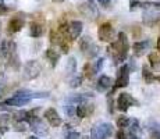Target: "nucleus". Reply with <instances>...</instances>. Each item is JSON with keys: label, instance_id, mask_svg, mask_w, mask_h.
Segmentation results:
<instances>
[{"label": "nucleus", "instance_id": "1", "mask_svg": "<svg viewBox=\"0 0 160 139\" xmlns=\"http://www.w3.org/2000/svg\"><path fill=\"white\" fill-rule=\"evenodd\" d=\"M128 50H130V42L125 32H118L117 38L107 46V54L113 58L114 64H121L127 60Z\"/></svg>", "mask_w": 160, "mask_h": 139}, {"label": "nucleus", "instance_id": "2", "mask_svg": "<svg viewBox=\"0 0 160 139\" xmlns=\"http://www.w3.org/2000/svg\"><path fill=\"white\" fill-rule=\"evenodd\" d=\"M114 135V127L110 122L95 125L91 131V139H110Z\"/></svg>", "mask_w": 160, "mask_h": 139}, {"label": "nucleus", "instance_id": "3", "mask_svg": "<svg viewBox=\"0 0 160 139\" xmlns=\"http://www.w3.org/2000/svg\"><path fill=\"white\" fill-rule=\"evenodd\" d=\"M138 107L139 106V102L132 95L127 93V92H122V93L118 95V97H117L116 100V107L120 111H122V113H125L130 107Z\"/></svg>", "mask_w": 160, "mask_h": 139}, {"label": "nucleus", "instance_id": "4", "mask_svg": "<svg viewBox=\"0 0 160 139\" xmlns=\"http://www.w3.org/2000/svg\"><path fill=\"white\" fill-rule=\"evenodd\" d=\"M130 72H131V70H130V67H128V64H122V66H120L118 71H117L116 82L112 88L113 91L128 86V83H130Z\"/></svg>", "mask_w": 160, "mask_h": 139}, {"label": "nucleus", "instance_id": "5", "mask_svg": "<svg viewBox=\"0 0 160 139\" xmlns=\"http://www.w3.org/2000/svg\"><path fill=\"white\" fill-rule=\"evenodd\" d=\"M42 66L39 64V61L36 60H29L25 63L24 66V78L31 81V79H35L41 75Z\"/></svg>", "mask_w": 160, "mask_h": 139}, {"label": "nucleus", "instance_id": "6", "mask_svg": "<svg viewBox=\"0 0 160 139\" xmlns=\"http://www.w3.org/2000/svg\"><path fill=\"white\" fill-rule=\"evenodd\" d=\"M98 38L99 41L102 42H106V43H112L113 41L116 39V31L113 25L110 22H104L99 27L98 29Z\"/></svg>", "mask_w": 160, "mask_h": 139}, {"label": "nucleus", "instance_id": "7", "mask_svg": "<svg viewBox=\"0 0 160 139\" xmlns=\"http://www.w3.org/2000/svg\"><path fill=\"white\" fill-rule=\"evenodd\" d=\"M29 124V128L33 131V134H35V137H39V138H43L46 135L49 134V128L48 125L45 124V121H42L39 117H35V118H32L31 121L28 122Z\"/></svg>", "mask_w": 160, "mask_h": 139}, {"label": "nucleus", "instance_id": "8", "mask_svg": "<svg viewBox=\"0 0 160 139\" xmlns=\"http://www.w3.org/2000/svg\"><path fill=\"white\" fill-rule=\"evenodd\" d=\"M15 53H17V45H15L14 41L4 39V41L0 43V57L4 58L6 61Z\"/></svg>", "mask_w": 160, "mask_h": 139}, {"label": "nucleus", "instance_id": "9", "mask_svg": "<svg viewBox=\"0 0 160 139\" xmlns=\"http://www.w3.org/2000/svg\"><path fill=\"white\" fill-rule=\"evenodd\" d=\"M49 95H50L49 92H33V91H29V89H20V91H17L14 93V96L32 100V99H48Z\"/></svg>", "mask_w": 160, "mask_h": 139}, {"label": "nucleus", "instance_id": "10", "mask_svg": "<svg viewBox=\"0 0 160 139\" xmlns=\"http://www.w3.org/2000/svg\"><path fill=\"white\" fill-rule=\"evenodd\" d=\"M67 27H68V41L72 42V41H77L81 36L84 24L78 20H72L70 22H67Z\"/></svg>", "mask_w": 160, "mask_h": 139}, {"label": "nucleus", "instance_id": "11", "mask_svg": "<svg viewBox=\"0 0 160 139\" xmlns=\"http://www.w3.org/2000/svg\"><path fill=\"white\" fill-rule=\"evenodd\" d=\"M24 25H25V17L22 14H17L10 18L8 25H7V31H8V33H17L22 29Z\"/></svg>", "mask_w": 160, "mask_h": 139}, {"label": "nucleus", "instance_id": "12", "mask_svg": "<svg viewBox=\"0 0 160 139\" xmlns=\"http://www.w3.org/2000/svg\"><path fill=\"white\" fill-rule=\"evenodd\" d=\"M43 32H45L43 18H41V20L35 18V20L29 24V35L32 36V38H41V36L43 35Z\"/></svg>", "mask_w": 160, "mask_h": 139}, {"label": "nucleus", "instance_id": "13", "mask_svg": "<svg viewBox=\"0 0 160 139\" xmlns=\"http://www.w3.org/2000/svg\"><path fill=\"white\" fill-rule=\"evenodd\" d=\"M43 117H45L46 121H48L52 127H54V128H57V127H60L61 124H63V120H61V117L58 116V113L56 111V109H53V107L45 110Z\"/></svg>", "mask_w": 160, "mask_h": 139}, {"label": "nucleus", "instance_id": "14", "mask_svg": "<svg viewBox=\"0 0 160 139\" xmlns=\"http://www.w3.org/2000/svg\"><path fill=\"white\" fill-rule=\"evenodd\" d=\"M93 110H95V104L84 102V103H79L75 106V116L81 120L87 118V117H89L92 113H93Z\"/></svg>", "mask_w": 160, "mask_h": 139}, {"label": "nucleus", "instance_id": "15", "mask_svg": "<svg viewBox=\"0 0 160 139\" xmlns=\"http://www.w3.org/2000/svg\"><path fill=\"white\" fill-rule=\"evenodd\" d=\"M113 85H114L113 78L109 75H100L96 82V88H98V91H100V92H107L109 89L113 88Z\"/></svg>", "mask_w": 160, "mask_h": 139}, {"label": "nucleus", "instance_id": "16", "mask_svg": "<svg viewBox=\"0 0 160 139\" xmlns=\"http://www.w3.org/2000/svg\"><path fill=\"white\" fill-rule=\"evenodd\" d=\"M150 47V41L149 39H143V41H137L132 45V50H134V54L135 56H142L145 54L146 50H149Z\"/></svg>", "mask_w": 160, "mask_h": 139}, {"label": "nucleus", "instance_id": "17", "mask_svg": "<svg viewBox=\"0 0 160 139\" xmlns=\"http://www.w3.org/2000/svg\"><path fill=\"white\" fill-rule=\"evenodd\" d=\"M143 24H146L148 27H153V25H159L160 24V13H152L148 11L143 14Z\"/></svg>", "mask_w": 160, "mask_h": 139}, {"label": "nucleus", "instance_id": "18", "mask_svg": "<svg viewBox=\"0 0 160 139\" xmlns=\"http://www.w3.org/2000/svg\"><path fill=\"white\" fill-rule=\"evenodd\" d=\"M92 96H93V95H91V93H74V95H70V96L66 99V102L72 103V104H79V103L87 102L88 99H91Z\"/></svg>", "mask_w": 160, "mask_h": 139}, {"label": "nucleus", "instance_id": "19", "mask_svg": "<svg viewBox=\"0 0 160 139\" xmlns=\"http://www.w3.org/2000/svg\"><path fill=\"white\" fill-rule=\"evenodd\" d=\"M45 56H46V58H48V61L50 63L52 68H54V67L57 66L58 60H60V52H57V50H54L53 47H50L46 50Z\"/></svg>", "mask_w": 160, "mask_h": 139}, {"label": "nucleus", "instance_id": "20", "mask_svg": "<svg viewBox=\"0 0 160 139\" xmlns=\"http://www.w3.org/2000/svg\"><path fill=\"white\" fill-rule=\"evenodd\" d=\"M31 100L28 99H21V97H10V99H6L3 103L6 104V106H14V107H21V106H25V104H28Z\"/></svg>", "mask_w": 160, "mask_h": 139}, {"label": "nucleus", "instance_id": "21", "mask_svg": "<svg viewBox=\"0 0 160 139\" xmlns=\"http://www.w3.org/2000/svg\"><path fill=\"white\" fill-rule=\"evenodd\" d=\"M75 71H77V58L71 56V57H68V60H67L66 72L68 77H74L75 75Z\"/></svg>", "mask_w": 160, "mask_h": 139}, {"label": "nucleus", "instance_id": "22", "mask_svg": "<svg viewBox=\"0 0 160 139\" xmlns=\"http://www.w3.org/2000/svg\"><path fill=\"white\" fill-rule=\"evenodd\" d=\"M142 77H143V81L148 85H150L153 81H155V75H153L152 70L149 68V66H143L142 67Z\"/></svg>", "mask_w": 160, "mask_h": 139}, {"label": "nucleus", "instance_id": "23", "mask_svg": "<svg viewBox=\"0 0 160 139\" xmlns=\"http://www.w3.org/2000/svg\"><path fill=\"white\" fill-rule=\"evenodd\" d=\"M92 43H93V41H92V38H91V36H88V35L87 36H82V38L79 39L78 45H79V49H81L82 53H85V52H87L88 49L91 47Z\"/></svg>", "mask_w": 160, "mask_h": 139}, {"label": "nucleus", "instance_id": "24", "mask_svg": "<svg viewBox=\"0 0 160 139\" xmlns=\"http://www.w3.org/2000/svg\"><path fill=\"white\" fill-rule=\"evenodd\" d=\"M130 117L127 116H118L116 120V124L118 127V129H127L128 125H130Z\"/></svg>", "mask_w": 160, "mask_h": 139}, {"label": "nucleus", "instance_id": "25", "mask_svg": "<svg viewBox=\"0 0 160 139\" xmlns=\"http://www.w3.org/2000/svg\"><path fill=\"white\" fill-rule=\"evenodd\" d=\"M149 63L152 66V70H159L160 68V56L155 52L149 54Z\"/></svg>", "mask_w": 160, "mask_h": 139}, {"label": "nucleus", "instance_id": "26", "mask_svg": "<svg viewBox=\"0 0 160 139\" xmlns=\"http://www.w3.org/2000/svg\"><path fill=\"white\" fill-rule=\"evenodd\" d=\"M8 121H10V117L7 114H2L0 116V135L8 131Z\"/></svg>", "mask_w": 160, "mask_h": 139}, {"label": "nucleus", "instance_id": "27", "mask_svg": "<svg viewBox=\"0 0 160 139\" xmlns=\"http://www.w3.org/2000/svg\"><path fill=\"white\" fill-rule=\"evenodd\" d=\"M84 54L87 56V58H89V60H92V58H95L98 54H99V46H98L96 43L93 42V43L91 45V47H89Z\"/></svg>", "mask_w": 160, "mask_h": 139}, {"label": "nucleus", "instance_id": "28", "mask_svg": "<svg viewBox=\"0 0 160 139\" xmlns=\"http://www.w3.org/2000/svg\"><path fill=\"white\" fill-rule=\"evenodd\" d=\"M139 129H141L139 121H138L137 118H131V120H130V125H128L127 131L130 132V134H134V135H137L138 132H139Z\"/></svg>", "mask_w": 160, "mask_h": 139}, {"label": "nucleus", "instance_id": "29", "mask_svg": "<svg viewBox=\"0 0 160 139\" xmlns=\"http://www.w3.org/2000/svg\"><path fill=\"white\" fill-rule=\"evenodd\" d=\"M82 71H84V75L85 78H92V77L95 75V70H93V64L92 63H87L84 66V68H82Z\"/></svg>", "mask_w": 160, "mask_h": 139}, {"label": "nucleus", "instance_id": "30", "mask_svg": "<svg viewBox=\"0 0 160 139\" xmlns=\"http://www.w3.org/2000/svg\"><path fill=\"white\" fill-rule=\"evenodd\" d=\"M7 64H8L10 67H13L14 70H18V68H20L21 63H20V57H18V54L15 53V54L11 56V57L7 60Z\"/></svg>", "mask_w": 160, "mask_h": 139}, {"label": "nucleus", "instance_id": "31", "mask_svg": "<svg viewBox=\"0 0 160 139\" xmlns=\"http://www.w3.org/2000/svg\"><path fill=\"white\" fill-rule=\"evenodd\" d=\"M82 79H84V77L82 75H74L71 79H70V88H79L82 83Z\"/></svg>", "mask_w": 160, "mask_h": 139}, {"label": "nucleus", "instance_id": "32", "mask_svg": "<svg viewBox=\"0 0 160 139\" xmlns=\"http://www.w3.org/2000/svg\"><path fill=\"white\" fill-rule=\"evenodd\" d=\"M64 110H66L67 116H68L70 118H74V117H75V104H72V103H68V102H66V106H64Z\"/></svg>", "mask_w": 160, "mask_h": 139}, {"label": "nucleus", "instance_id": "33", "mask_svg": "<svg viewBox=\"0 0 160 139\" xmlns=\"http://www.w3.org/2000/svg\"><path fill=\"white\" fill-rule=\"evenodd\" d=\"M63 139H82V135L78 131H74V129H68L67 134L64 135Z\"/></svg>", "mask_w": 160, "mask_h": 139}, {"label": "nucleus", "instance_id": "34", "mask_svg": "<svg viewBox=\"0 0 160 139\" xmlns=\"http://www.w3.org/2000/svg\"><path fill=\"white\" fill-rule=\"evenodd\" d=\"M103 66H104V58H98L96 60V63H93V70H95V74H98V72H100L103 68Z\"/></svg>", "mask_w": 160, "mask_h": 139}, {"label": "nucleus", "instance_id": "35", "mask_svg": "<svg viewBox=\"0 0 160 139\" xmlns=\"http://www.w3.org/2000/svg\"><path fill=\"white\" fill-rule=\"evenodd\" d=\"M60 35L57 33V31H50V43L52 45H58L60 42Z\"/></svg>", "mask_w": 160, "mask_h": 139}, {"label": "nucleus", "instance_id": "36", "mask_svg": "<svg viewBox=\"0 0 160 139\" xmlns=\"http://www.w3.org/2000/svg\"><path fill=\"white\" fill-rule=\"evenodd\" d=\"M14 131H18V132H25V131H27V125H25V122L15 121V122H14Z\"/></svg>", "mask_w": 160, "mask_h": 139}, {"label": "nucleus", "instance_id": "37", "mask_svg": "<svg viewBox=\"0 0 160 139\" xmlns=\"http://www.w3.org/2000/svg\"><path fill=\"white\" fill-rule=\"evenodd\" d=\"M98 3H99V6H102V7L107 8L112 6V0H98Z\"/></svg>", "mask_w": 160, "mask_h": 139}, {"label": "nucleus", "instance_id": "38", "mask_svg": "<svg viewBox=\"0 0 160 139\" xmlns=\"http://www.w3.org/2000/svg\"><path fill=\"white\" fill-rule=\"evenodd\" d=\"M150 139H160V131H158V129H150Z\"/></svg>", "mask_w": 160, "mask_h": 139}, {"label": "nucleus", "instance_id": "39", "mask_svg": "<svg viewBox=\"0 0 160 139\" xmlns=\"http://www.w3.org/2000/svg\"><path fill=\"white\" fill-rule=\"evenodd\" d=\"M8 11H10V8L7 7V6H4L3 3H0V15H3V14H7Z\"/></svg>", "mask_w": 160, "mask_h": 139}, {"label": "nucleus", "instance_id": "40", "mask_svg": "<svg viewBox=\"0 0 160 139\" xmlns=\"http://www.w3.org/2000/svg\"><path fill=\"white\" fill-rule=\"evenodd\" d=\"M4 81H6V77H4V74L0 71V88H2L3 85H4Z\"/></svg>", "mask_w": 160, "mask_h": 139}, {"label": "nucleus", "instance_id": "41", "mask_svg": "<svg viewBox=\"0 0 160 139\" xmlns=\"http://www.w3.org/2000/svg\"><path fill=\"white\" fill-rule=\"evenodd\" d=\"M125 139H141V138H138L137 135H134V134H130V132H127V137H125Z\"/></svg>", "mask_w": 160, "mask_h": 139}, {"label": "nucleus", "instance_id": "42", "mask_svg": "<svg viewBox=\"0 0 160 139\" xmlns=\"http://www.w3.org/2000/svg\"><path fill=\"white\" fill-rule=\"evenodd\" d=\"M156 47H158V50L160 52V38L158 39V43H156Z\"/></svg>", "mask_w": 160, "mask_h": 139}, {"label": "nucleus", "instance_id": "43", "mask_svg": "<svg viewBox=\"0 0 160 139\" xmlns=\"http://www.w3.org/2000/svg\"><path fill=\"white\" fill-rule=\"evenodd\" d=\"M28 139H42V138H39V137H35V135H33V137H29Z\"/></svg>", "mask_w": 160, "mask_h": 139}, {"label": "nucleus", "instance_id": "44", "mask_svg": "<svg viewBox=\"0 0 160 139\" xmlns=\"http://www.w3.org/2000/svg\"><path fill=\"white\" fill-rule=\"evenodd\" d=\"M155 81H159L160 82V75H155Z\"/></svg>", "mask_w": 160, "mask_h": 139}, {"label": "nucleus", "instance_id": "45", "mask_svg": "<svg viewBox=\"0 0 160 139\" xmlns=\"http://www.w3.org/2000/svg\"><path fill=\"white\" fill-rule=\"evenodd\" d=\"M89 4L93 6V4H95V0H89Z\"/></svg>", "mask_w": 160, "mask_h": 139}, {"label": "nucleus", "instance_id": "46", "mask_svg": "<svg viewBox=\"0 0 160 139\" xmlns=\"http://www.w3.org/2000/svg\"><path fill=\"white\" fill-rule=\"evenodd\" d=\"M53 2H57V3H61V2H64V0H53Z\"/></svg>", "mask_w": 160, "mask_h": 139}, {"label": "nucleus", "instance_id": "47", "mask_svg": "<svg viewBox=\"0 0 160 139\" xmlns=\"http://www.w3.org/2000/svg\"><path fill=\"white\" fill-rule=\"evenodd\" d=\"M0 92H2V88H0Z\"/></svg>", "mask_w": 160, "mask_h": 139}, {"label": "nucleus", "instance_id": "48", "mask_svg": "<svg viewBox=\"0 0 160 139\" xmlns=\"http://www.w3.org/2000/svg\"><path fill=\"white\" fill-rule=\"evenodd\" d=\"M159 27H160V24H159Z\"/></svg>", "mask_w": 160, "mask_h": 139}]
</instances>
